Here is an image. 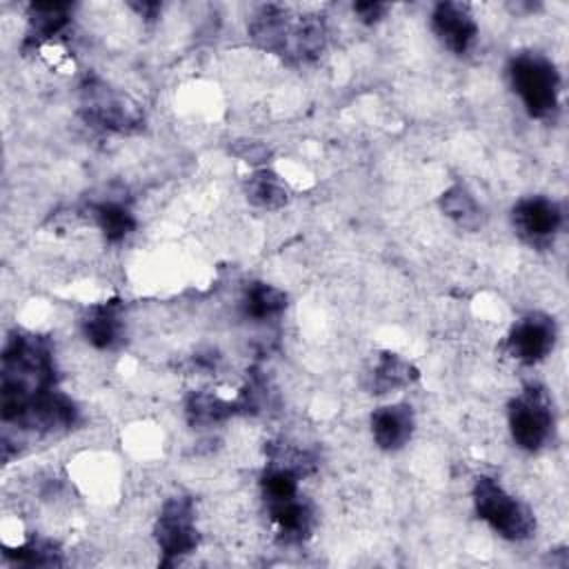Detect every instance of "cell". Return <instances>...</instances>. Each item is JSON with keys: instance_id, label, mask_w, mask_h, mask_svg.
Instances as JSON below:
<instances>
[{"instance_id": "obj_22", "label": "cell", "mask_w": 569, "mask_h": 569, "mask_svg": "<svg viewBox=\"0 0 569 569\" xmlns=\"http://www.w3.org/2000/svg\"><path fill=\"white\" fill-rule=\"evenodd\" d=\"M9 556H13L20 565H36V567H44V565H60V551L44 540H29L27 545L18 547L16 551H7Z\"/></svg>"}, {"instance_id": "obj_17", "label": "cell", "mask_w": 569, "mask_h": 569, "mask_svg": "<svg viewBox=\"0 0 569 569\" xmlns=\"http://www.w3.org/2000/svg\"><path fill=\"white\" fill-rule=\"evenodd\" d=\"M244 191H247L249 202H253L256 207H262V209H278L289 200L287 184L271 169H260V171L251 173L244 184Z\"/></svg>"}, {"instance_id": "obj_16", "label": "cell", "mask_w": 569, "mask_h": 569, "mask_svg": "<svg viewBox=\"0 0 569 569\" xmlns=\"http://www.w3.org/2000/svg\"><path fill=\"white\" fill-rule=\"evenodd\" d=\"M287 296L273 284L267 282H251L242 298V309L253 320H269L284 311Z\"/></svg>"}, {"instance_id": "obj_23", "label": "cell", "mask_w": 569, "mask_h": 569, "mask_svg": "<svg viewBox=\"0 0 569 569\" xmlns=\"http://www.w3.org/2000/svg\"><path fill=\"white\" fill-rule=\"evenodd\" d=\"M353 11L358 13V18L365 24H373V22H378L385 16L387 4H382V2H356Z\"/></svg>"}, {"instance_id": "obj_8", "label": "cell", "mask_w": 569, "mask_h": 569, "mask_svg": "<svg viewBox=\"0 0 569 569\" xmlns=\"http://www.w3.org/2000/svg\"><path fill=\"white\" fill-rule=\"evenodd\" d=\"M511 220L522 240L529 244H545L558 233L562 224V211L553 200L545 196H529L513 207Z\"/></svg>"}, {"instance_id": "obj_10", "label": "cell", "mask_w": 569, "mask_h": 569, "mask_svg": "<svg viewBox=\"0 0 569 569\" xmlns=\"http://www.w3.org/2000/svg\"><path fill=\"white\" fill-rule=\"evenodd\" d=\"M431 27L440 42L453 53H467L478 36V24L469 4L465 2H440L433 9Z\"/></svg>"}, {"instance_id": "obj_5", "label": "cell", "mask_w": 569, "mask_h": 569, "mask_svg": "<svg viewBox=\"0 0 569 569\" xmlns=\"http://www.w3.org/2000/svg\"><path fill=\"white\" fill-rule=\"evenodd\" d=\"M156 540L164 556V562L178 560L198 547V529L193 516V502L187 496H173L164 502L158 522Z\"/></svg>"}, {"instance_id": "obj_21", "label": "cell", "mask_w": 569, "mask_h": 569, "mask_svg": "<svg viewBox=\"0 0 569 569\" xmlns=\"http://www.w3.org/2000/svg\"><path fill=\"white\" fill-rule=\"evenodd\" d=\"M298 478L300 476L287 467L269 465V469L262 478V493H264L267 505L298 496Z\"/></svg>"}, {"instance_id": "obj_1", "label": "cell", "mask_w": 569, "mask_h": 569, "mask_svg": "<svg viewBox=\"0 0 569 569\" xmlns=\"http://www.w3.org/2000/svg\"><path fill=\"white\" fill-rule=\"evenodd\" d=\"M53 378L49 345L38 336L13 333L2 351V420L24 427L33 405L53 389Z\"/></svg>"}, {"instance_id": "obj_7", "label": "cell", "mask_w": 569, "mask_h": 569, "mask_svg": "<svg viewBox=\"0 0 569 569\" xmlns=\"http://www.w3.org/2000/svg\"><path fill=\"white\" fill-rule=\"evenodd\" d=\"M553 342L556 322L545 313H527L511 327L507 336V349L511 358L525 365L540 362L553 349Z\"/></svg>"}, {"instance_id": "obj_2", "label": "cell", "mask_w": 569, "mask_h": 569, "mask_svg": "<svg viewBox=\"0 0 569 569\" xmlns=\"http://www.w3.org/2000/svg\"><path fill=\"white\" fill-rule=\"evenodd\" d=\"M473 505L478 518L485 520L505 540H527L536 529L533 513L520 500L507 493L493 478L480 476L476 480Z\"/></svg>"}, {"instance_id": "obj_13", "label": "cell", "mask_w": 569, "mask_h": 569, "mask_svg": "<svg viewBox=\"0 0 569 569\" xmlns=\"http://www.w3.org/2000/svg\"><path fill=\"white\" fill-rule=\"evenodd\" d=\"M269 516H271V522L276 525L278 536L284 542H300V540H305L309 536L311 527H313L311 505L300 500L298 496H293L289 500L271 502L269 505Z\"/></svg>"}, {"instance_id": "obj_15", "label": "cell", "mask_w": 569, "mask_h": 569, "mask_svg": "<svg viewBox=\"0 0 569 569\" xmlns=\"http://www.w3.org/2000/svg\"><path fill=\"white\" fill-rule=\"evenodd\" d=\"M71 16L67 2H36L29 7V40H47L60 33Z\"/></svg>"}, {"instance_id": "obj_4", "label": "cell", "mask_w": 569, "mask_h": 569, "mask_svg": "<svg viewBox=\"0 0 569 569\" xmlns=\"http://www.w3.org/2000/svg\"><path fill=\"white\" fill-rule=\"evenodd\" d=\"M509 429L518 447L538 451L551 436L553 411L547 391L529 385L509 405Z\"/></svg>"}, {"instance_id": "obj_9", "label": "cell", "mask_w": 569, "mask_h": 569, "mask_svg": "<svg viewBox=\"0 0 569 569\" xmlns=\"http://www.w3.org/2000/svg\"><path fill=\"white\" fill-rule=\"evenodd\" d=\"M296 20L298 16H291L282 4H262L249 18V36L258 47L287 58L298 24Z\"/></svg>"}, {"instance_id": "obj_3", "label": "cell", "mask_w": 569, "mask_h": 569, "mask_svg": "<svg viewBox=\"0 0 569 569\" xmlns=\"http://www.w3.org/2000/svg\"><path fill=\"white\" fill-rule=\"evenodd\" d=\"M513 91L531 118H547L558 107L560 78L556 67L538 53H520L509 64Z\"/></svg>"}, {"instance_id": "obj_18", "label": "cell", "mask_w": 569, "mask_h": 569, "mask_svg": "<svg viewBox=\"0 0 569 569\" xmlns=\"http://www.w3.org/2000/svg\"><path fill=\"white\" fill-rule=\"evenodd\" d=\"M91 213H93V220L100 227L102 236L109 242L124 240L133 231V227H136V220H133L131 211L124 204H120L118 200L96 202L91 207Z\"/></svg>"}, {"instance_id": "obj_11", "label": "cell", "mask_w": 569, "mask_h": 569, "mask_svg": "<svg viewBox=\"0 0 569 569\" xmlns=\"http://www.w3.org/2000/svg\"><path fill=\"white\" fill-rule=\"evenodd\" d=\"M416 420L409 405H385L371 413V436L385 451L405 447L413 433Z\"/></svg>"}, {"instance_id": "obj_19", "label": "cell", "mask_w": 569, "mask_h": 569, "mask_svg": "<svg viewBox=\"0 0 569 569\" xmlns=\"http://www.w3.org/2000/svg\"><path fill=\"white\" fill-rule=\"evenodd\" d=\"M236 409H240V402H229L207 391L191 393L187 400V418L191 425H213L231 416Z\"/></svg>"}, {"instance_id": "obj_14", "label": "cell", "mask_w": 569, "mask_h": 569, "mask_svg": "<svg viewBox=\"0 0 569 569\" xmlns=\"http://www.w3.org/2000/svg\"><path fill=\"white\" fill-rule=\"evenodd\" d=\"M416 380H418V369L409 360L400 358L398 353L385 351V353H380V358L371 371L369 389H371V393H389V391L409 387Z\"/></svg>"}, {"instance_id": "obj_12", "label": "cell", "mask_w": 569, "mask_h": 569, "mask_svg": "<svg viewBox=\"0 0 569 569\" xmlns=\"http://www.w3.org/2000/svg\"><path fill=\"white\" fill-rule=\"evenodd\" d=\"M82 333L87 342H91L98 349H111L122 333V320H120V302L109 300L93 305L84 311L82 320Z\"/></svg>"}, {"instance_id": "obj_20", "label": "cell", "mask_w": 569, "mask_h": 569, "mask_svg": "<svg viewBox=\"0 0 569 569\" xmlns=\"http://www.w3.org/2000/svg\"><path fill=\"white\" fill-rule=\"evenodd\" d=\"M440 207L449 218H453L458 224H462L467 229H476L480 224V207L473 200V196L460 184H456L442 193Z\"/></svg>"}, {"instance_id": "obj_6", "label": "cell", "mask_w": 569, "mask_h": 569, "mask_svg": "<svg viewBox=\"0 0 569 569\" xmlns=\"http://www.w3.org/2000/svg\"><path fill=\"white\" fill-rule=\"evenodd\" d=\"M84 120L104 131H133L142 124V116L136 104H129L127 98L113 93L104 84H89L84 89L82 102Z\"/></svg>"}, {"instance_id": "obj_24", "label": "cell", "mask_w": 569, "mask_h": 569, "mask_svg": "<svg viewBox=\"0 0 569 569\" xmlns=\"http://www.w3.org/2000/svg\"><path fill=\"white\" fill-rule=\"evenodd\" d=\"M138 9V13H142L144 18H153L158 11H160V4L158 2H142V4H133Z\"/></svg>"}]
</instances>
